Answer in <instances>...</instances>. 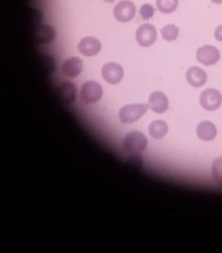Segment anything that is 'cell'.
<instances>
[{
	"mask_svg": "<svg viewBox=\"0 0 222 253\" xmlns=\"http://www.w3.org/2000/svg\"><path fill=\"white\" fill-rule=\"evenodd\" d=\"M148 141L140 131H131L125 136L123 140V148L126 153L132 155L140 154L146 150Z\"/></svg>",
	"mask_w": 222,
	"mask_h": 253,
	"instance_id": "6da1fadb",
	"label": "cell"
},
{
	"mask_svg": "<svg viewBox=\"0 0 222 253\" xmlns=\"http://www.w3.org/2000/svg\"><path fill=\"white\" fill-rule=\"evenodd\" d=\"M148 104H128L118 111V117L123 123L137 122L148 110Z\"/></svg>",
	"mask_w": 222,
	"mask_h": 253,
	"instance_id": "7a4b0ae2",
	"label": "cell"
},
{
	"mask_svg": "<svg viewBox=\"0 0 222 253\" xmlns=\"http://www.w3.org/2000/svg\"><path fill=\"white\" fill-rule=\"evenodd\" d=\"M103 95V87L95 81H88L81 86L79 98L85 104H93L101 100Z\"/></svg>",
	"mask_w": 222,
	"mask_h": 253,
	"instance_id": "3957f363",
	"label": "cell"
},
{
	"mask_svg": "<svg viewBox=\"0 0 222 253\" xmlns=\"http://www.w3.org/2000/svg\"><path fill=\"white\" fill-rule=\"evenodd\" d=\"M200 104H201L202 108L207 111L216 110L222 104V94L217 89H205L200 95Z\"/></svg>",
	"mask_w": 222,
	"mask_h": 253,
	"instance_id": "277c9868",
	"label": "cell"
},
{
	"mask_svg": "<svg viewBox=\"0 0 222 253\" xmlns=\"http://www.w3.org/2000/svg\"><path fill=\"white\" fill-rule=\"evenodd\" d=\"M157 30L150 24L140 26L136 32V40L142 47H150L157 41Z\"/></svg>",
	"mask_w": 222,
	"mask_h": 253,
	"instance_id": "5b68a950",
	"label": "cell"
},
{
	"mask_svg": "<svg viewBox=\"0 0 222 253\" xmlns=\"http://www.w3.org/2000/svg\"><path fill=\"white\" fill-rule=\"evenodd\" d=\"M196 58L200 64L204 66H212L220 59V52L216 47L205 44V46L198 48L196 52Z\"/></svg>",
	"mask_w": 222,
	"mask_h": 253,
	"instance_id": "8992f818",
	"label": "cell"
},
{
	"mask_svg": "<svg viewBox=\"0 0 222 253\" xmlns=\"http://www.w3.org/2000/svg\"><path fill=\"white\" fill-rule=\"evenodd\" d=\"M113 15L117 21L128 22L136 16V5L129 0H123L115 4Z\"/></svg>",
	"mask_w": 222,
	"mask_h": 253,
	"instance_id": "52a82bcc",
	"label": "cell"
},
{
	"mask_svg": "<svg viewBox=\"0 0 222 253\" xmlns=\"http://www.w3.org/2000/svg\"><path fill=\"white\" fill-rule=\"evenodd\" d=\"M102 77L111 85L118 84L124 77L123 67L117 63H107L102 68Z\"/></svg>",
	"mask_w": 222,
	"mask_h": 253,
	"instance_id": "ba28073f",
	"label": "cell"
},
{
	"mask_svg": "<svg viewBox=\"0 0 222 253\" xmlns=\"http://www.w3.org/2000/svg\"><path fill=\"white\" fill-rule=\"evenodd\" d=\"M58 100L64 104H72L76 99V87L71 82H64L56 88Z\"/></svg>",
	"mask_w": 222,
	"mask_h": 253,
	"instance_id": "9c48e42d",
	"label": "cell"
},
{
	"mask_svg": "<svg viewBox=\"0 0 222 253\" xmlns=\"http://www.w3.org/2000/svg\"><path fill=\"white\" fill-rule=\"evenodd\" d=\"M148 106L155 114L165 113L168 108V99L164 92L154 91L149 95Z\"/></svg>",
	"mask_w": 222,
	"mask_h": 253,
	"instance_id": "30bf717a",
	"label": "cell"
},
{
	"mask_svg": "<svg viewBox=\"0 0 222 253\" xmlns=\"http://www.w3.org/2000/svg\"><path fill=\"white\" fill-rule=\"evenodd\" d=\"M101 42L95 37H85L78 43L77 49L86 56H94L101 51Z\"/></svg>",
	"mask_w": 222,
	"mask_h": 253,
	"instance_id": "8fae6325",
	"label": "cell"
},
{
	"mask_svg": "<svg viewBox=\"0 0 222 253\" xmlns=\"http://www.w3.org/2000/svg\"><path fill=\"white\" fill-rule=\"evenodd\" d=\"M34 40L37 43L46 44L50 43L55 40V30L47 25H40L34 30Z\"/></svg>",
	"mask_w": 222,
	"mask_h": 253,
	"instance_id": "7c38bea8",
	"label": "cell"
},
{
	"mask_svg": "<svg viewBox=\"0 0 222 253\" xmlns=\"http://www.w3.org/2000/svg\"><path fill=\"white\" fill-rule=\"evenodd\" d=\"M83 69V62L78 57H70L63 63L62 72L67 78H76Z\"/></svg>",
	"mask_w": 222,
	"mask_h": 253,
	"instance_id": "4fadbf2b",
	"label": "cell"
},
{
	"mask_svg": "<svg viewBox=\"0 0 222 253\" xmlns=\"http://www.w3.org/2000/svg\"><path fill=\"white\" fill-rule=\"evenodd\" d=\"M185 78L192 87H201L206 83L207 74L200 67H190L186 71Z\"/></svg>",
	"mask_w": 222,
	"mask_h": 253,
	"instance_id": "5bb4252c",
	"label": "cell"
},
{
	"mask_svg": "<svg viewBox=\"0 0 222 253\" xmlns=\"http://www.w3.org/2000/svg\"><path fill=\"white\" fill-rule=\"evenodd\" d=\"M197 136L203 141H212L217 135V128L210 121H202L197 126Z\"/></svg>",
	"mask_w": 222,
	"mask_h": 253,
	"instance_id": "9a60e30c",
	"label": "cell"
},
{
	"mask_svg": "<svg viewBox=\"0 0 222 253\" xmlns=\"http://www.w3.org/2000/svg\"><path fill=\"white\" fill-rule=\"evenodd\" d=\"M168 130V125L162 120H155L149 125V135L153 139H162Z\"/></svg>",
	"mask_w": 222,
	"mask_h": 253,
	"instance_id": "2e32d148",
	"label": "cell"
},
{
	"mask_svg": "<svg viewBox=\"0 0 222 253\" xmlns=\"http://www.w3.org/2000/svg\"><path fill=\"white\" fill-rule=\"evenodd\" d=\"M158 10L164 14H170L176 11L179 0H155Z\"/></svg>",
	"mask_w": 222,
	"mask_h": 253,
	"instance_id": "e0dca14e",
	"label": "cell"
},
{
	"mask_svg": "<svg viewBox=\"0 0 222 253\" xmlns=\"http://www.w3.org/2000/svg\"><path fill=\"white\" fill-rule=\"evenodd\" d=\"M161 35L163 40H165L166 42H173L177 40L178 35H179V28L175 25H166L161 29Z\"/></svg>",
	"mask_w": 222,
	"mask_h": 253,
	"instance_id": "ac0fdd59",
	"label": "cell"
},
{
	"mask_svg": "<svg viewBox=\"0 0 222 253\" xmlns=\"http://www.w3.org/2000/svg\"><path fill=\"white\" fill-rule=\"evenodd\" d=\"M212 175L215 181L222 184V157L217 158L213 162Z\"/></svg>",
	"mask_w": 222,
	"mask_h": 253,
	"instance_id": "d6986e66",
	"label": "cell"
},
{
	"mask_svg": "<svg viewBox=\"0 0 222 253\" xmlns=\"http://www.w3.org/2000/svg\"><path fill=\"white\" fill-rule=\"evenodd\" d=\"M153 14H154V7L149 3H145L140 7V16L144 20L150 19L153 16Z\"/></svg>",
	"mask_w": 222,
	"mask_h": 253,
	"instance_id": "ffe728a7",
	"label": "cell"
},
{
	"mask_svg": "<svg viewBox=\"0 0 222 253\" xmlns=\"http://www.w3.org/2000/svg\"><path fill=\"white\" fill-rule=\"evenodd\" d=\"M215 39L218 42H222V25L218 26L215 30Z\"/></svg>",
	"mask_w": 222,
	"mask_h": 253,
	"instance_id": "44dd1931",
	"label": "cell"
},
{
	"mask_svg": "<svg viewBox=\"0 0 222 253\" xmlns=\"http://www.w3.org/2000/svg\"><path fill=\"white\" fill-rule=\"evenodd\" d=\"M212 2H214V3H218V4H220V3H222V0H212Z\"/></svg>",
	"mask_w": 222,
	"mask_h": 253,
	"instance_id": "7402d4cb",
	"label": "cell"
},
{
	"mask_svg": "<svg viewBox=\"0 0 222 253\" xmlns=\"http://www.w3.org/2000/svg\"><path fill=\"white\" fill-rule=\"evenodd\" d=\"M104 1H106V2H109V3H111V2H113L114 0H104Z\"/></svg>",
	"mask_w": 222,
	"mask_h": 253,
	"instance_id": "603a6c76",
	"label": "cell"
}]
</instances>
